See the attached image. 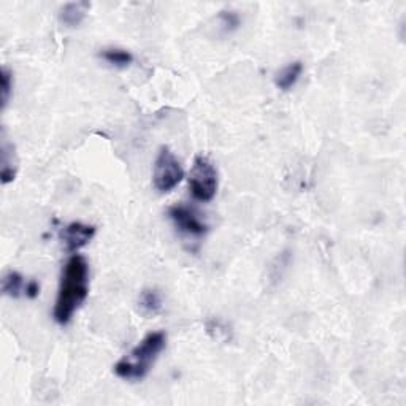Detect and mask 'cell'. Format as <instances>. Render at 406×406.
Segmentation results:
<instances>
[{
    "label": "cell",
    "mask_w": 406,
    "mask_h": 406,
    "mask_svg": "<svg viewBox=\"0 0 406 406\" xmlns=\"http://www.w3.org/2000/svg\"><path fill=\"white\" fill-rule=\"evenodd\" d=\"M89 295V263L81 254H73L65 263L60 275L56 305H54V321L60 326H67L73 319L75 312L81 308Z\"/></svg>",
    "instance_id": "cell-1"
},
{
    "label": "cell",
    "mask_w": 406,
    "mask_h": 406,
    "mask_svg": "<svg viewBox=\"0 0 406 406\" xmlns=\"http://www.w3.org/2000/svg\"><path fill=\"white\" fill-rule=\"evenodd\" d=\"M167 344V335L164 332H151L136 344V346L125 354L116 365L114 373L121 380L141 381L148 376L159 355Z\"/></svg>",
    "instance_id": "cell-2"
},
{
    "label": "cell",
    "mask_w": 406,
    "mask_h": 406,
    "mask_svg": "<svg viewBox=\"0 0 406 406\" xmlns=\"http://www.w3.org/2000/svg\"><path fill=\"white\" fill-rule=\"evenodd\" d=\"M218 170L206 156H197L189 173V189L195 200L211 202L218 192Z\"/></svg>",
    "instance_id": "cell-3"
},
{
    "label": "cell",
    "mask_w": 406,
    "mask_h": 406,
    "mask_svg": "<svg viewBox=\"0 0 406 406\" xmlns=\"http://www.w3.org/2000/svg\"><path fill=\"white\" fill-rule=\"evenodd\" d=\"M184 178V170L181 167L178 157L170 151V148L162 146L157 152L155 170H152V184L155 188L167 194L173 191Z\"/></svg>",
    "instance_id": "cell-4"
},
{
    "label": "cell",
    "mask_w": 406,
    "mask_h": 406,
    "mask_svg": "<svg viewBox=\"0 0 406 406\" xmlns=\"http://www.w3.org/2000/svg\"><path fill=\"white\" fill-rule=\"evenodd\" d=\"M168 216L172 219L175 227L181 233L188 235L192 238H202L208 232V226L202 221L200 216L197 215L195 210L186 205H173L168 208Z\"/></svg>",
    "instance_id": "cell-5"
},
{
    "label": "cell",
    "mask_w": 406,
    "mask_h": 406,
    "mask_svg": "<svg viewBox=\"0 0 406 406\" xmlns=\"http://www.w3.org/2000/svg\"><path fill=\"white\" fill-rule=\"evenodd\" d=\"M96 226L85 222H70L60 230L59 237L65 245V249L69 252H78L81 248L91 243V240L96 237Z\"/></svg>",
    "instance_id": "cell-6"
},
{
    "label": "cell",
    "mask_w": 406,
    "mask_h": 406,
    "mask_svg": "<svg viewBox=\"0 0 406 406\" xmlns=\"http://www.w3.org/2000/svg\"><path fill=\"white\" fill-rule=\"evenodd\" d=\"M89 8L91 3L87 2L65 3L64 7L59 10V21L67 27H78L85 21Z\"/></svg>",
    "instance_id": "cell-7"
},
{
    "label": "cell",
    "mask_w": 406,
    "mask_h": 406,
    "mask_svg": "<svg viewBox=\"0 0 406 406\" xmlns=\"http://www.w3.org/2000/svg\"><path fill=\"white\" fill-rule=\"evenodd\" d=\"M301 73H303V64L300 60H295V62H290L286 67H283L275 75V85L279 91L288 92L299 83Z\"/></svg>",
    "instance_id": "cell-8"
},
{
    "label": "cell",
    "mask_w": 406,
    "mask_h": 406,
    "mask_svg": "<svg viewBox=\"0 0 406 406\" xmlns=\"http://www.w3.org/2000/svg\"><path fill=\"white\" fill-rule=\"evenodd\" d=\"M162 295L156 289H145L141 290L139 297V310L143 316L152 317L157 316L162 311Z\"/></svg>",
    "instance_id": "cell-9"
},
{
    "label": "cell",
    "mask_w": 406,
    "mask_h": 406,
    "mask_svg": "<svg viewBox=\"0 0 406 406\" xmlns=\"http://www.w3.org/2000/svg\"><path fill=\"white\" fill-rule=\"evenodd\" d=\"M26 278L18 272H8L2 279V292L12 299L26 297V289H27Z\"/></svg>",
    "instance_id": "cell-10"
},
{
    "label": "cell",
    "mask_w": 406,
    "mask_h": 406,
    "mask_svg": "<svg viewBox=\"0 0 406 406\" xmlns=\"http://www.w3.org/2000/svg\"><path fill=\"white\" fill-rule=\"evenodd\" d=\"M18 170V161H16L15 148L7 143V140L2 141V183H12Z\"/></svg>",
    "instance_id": "cell-11"
},
{
    "label": "cell",
    "mask_w": 406,
    "mask_h": 406,
    "mask_svg": "<svg viewBox=\"0 0 406 406\" xmlns=\"http://www.w3.org/2000/svg\"><path fill=\"white\" fill-rule=\"evenodd\" d=\"M100 58L116 69H127L134 62V54L123 48H105L102 49Z\"/></svg>",
    "instance_id": "cell-12"
},
{
    "label": "cell",
    "mask_w": 406,
    "mask_h": 406,
    "mask_svg": "<svg viewBox=\"0 0 406 406\" xmlns=\"http://www.w3.org/2000/svg\"><path fill=\"white\" fill-rule=\"evenodd\" d=\"M13 91V73L7 67L2 69V109L7 108Z\"/></svg>",
    "instance_id": "cell-13"
},
{
    "label": "cell",
    "mask_w": 406,
    "mask_h": 406,
    "mask_svg": "<svg viewBox=\"0 0 406 406\" xmlns=\"http://www.w3.org/2000/svg\"><path fill=\"white\" fill-rule=\"evenodd\" d=\"M221 19H222V24L226 26V30L232 32L235 29H238L240 18H238L237 13H233V12H222L221 13Z\"/></svg>",
    "instance_id": "cell-14"
},
{
    "label": "cell",
    "mask_w": 406,
    "mask_h": 406,
    "mask_svg": "<svg viewBox=\"0 0 406 406\" xmlns=\"http://www.w3.org/2000/svg\"><path fill=\"white\" fill-rule=\"evenodd\" d=\"M40 295V284H38L35 279H29L27 283V289H26V297L34 300Z\"/></svg>",
    "instance_id": "cell-15"
}]
</instances>
